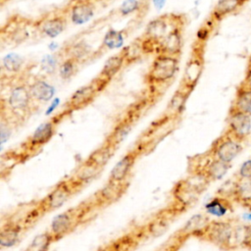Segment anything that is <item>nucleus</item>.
<instances>
[{
	"mask_svg": "<svg viewBox=\"0 0 251 251\" xmlns=\"http://www.w3.org/2000/svg\"><path fill=\"white\" fill-rule=\"evenodd\" d=\"M23 76L8 82L7 84L10 85L8 94L1 98V113L7 115L17 126L25 124V121L38 108L31 97L27 78Z\"/></svg>",
	"mask_w": 251,
	"mask_h": 251,
	"instance_id": "f257e3e1",
	"label": "nucleus"
},
{
	"mask_svg": "<svg viewBox=\"0 0 251 251\" xmlns=\"http://www.w3.org/2000/svg\"><path fill=\"white\" fill-rule=\"evenodd\" d=\"M237 227L231 221H213L194 237L212 243L222 249L237 247Z\"/></svg>",
	"mask_w": 251,
	"mask_h": 251,
	"instance_id": "f03ea898",
	"label": "nucleus"
},
{
	"mask_svg": "<svg viewBox=\"0 0 251 251\" xmlns=\"http://www.w3.org/2000/svg\"><path fill=\"white\" fill-rule=\"evenodd\" d=\"M90 204L89 202L81 203V205L66 210L54 218L49 230L56 241L74 231L84 221L86 215L90 212L92 206Z\"/></svg>",
	"mask_w": 251,
	"mask_h": 251,
	"instance_id": "7ed1b4c3",
	"label": "nucleus"
},
{
	"mask_svg": "<svg viewBox=\"0 0 251 251\" xmlns=\"http://www.w3.org/2000/svg\"><path fill=\"white\" fill-rule=\"evenodd\" d=\"M209 183L205 178L190 174V176L177 181L173 188L175 204L181 210L192 206L198 199L200 193Z\"/></svg>",
	"mask_w": 251,
	"mask_h": 251,
	"instance_id": "20e7f679",
	"label": "nucleus"
},
{
	"mask_svg": "<svg viewBox=\"0 0 251 251\" xmlns=\"http://www.w3.org/2000/svg\"><path fill=\"white\" fill-rule=\"evenodd\" d=\"M229 168L230 164L215 158L208 151L205 154L192 158L189 162L190 174L197 175L209 182L221 179Z\"/></svg>",
	"mask_w": 251,
	"mask_h": 251,
	"instance_id": "39448f33",
	"label": "nucleus"
},
{
	"mask_svg": "<svg viewBox=\"0 0 251 251\" xmlns=\"http://www.w3.org/2000/svg\"><path fill=\"white\" fill-rule=\"evenodd\" d=\"M177 69L178 57L167 54H157L147 72L145 80L148 85L151 86L167 83L175 76Z\"/></svg>",
	"mask_w": 251,
	"mask_h": 251,
	"instance_id": "423d86ee",
	"label": "nucleus"
},
{
	"mask_svg": "<svg viewBox=\"0 0 251 251\" xmlns=\"http://www.w3.org/2000/svg\"><path fill=\"white\" fill-rule=\"evenodd\" d=\"M83 184L76 180L74 176L66 181L60 182L45 198L37 205L41 216L50 213L62 207L75 193H76Z\"/></svg>",
	"mask_w": 251,
	"mask_h": 251,
	"instance_id": "0eeeda50",
	"label": "nucleus"
},
{
	"mask_svg": "<svg viewBox=\"0 0 251 251\" xmlns=\"http://www.w3.org/2000/svg\"><path fill=\"white\" fill-rule=\"evenodd\" d=\"M108 81L97 76L89 83L76 89L66 103L65 110L70 114L88 106L97 95L108 85Z\"/></svg>",
	"mask_w": 251,
	"mask_h": 251,
	"instance_id": "6e6552de",
	"label": "nucleus"
},
{
	"mask_svg": "<svg viewBox=\"0 0 251 251\" xmlns=\"http://www.w3.org/2000/svg\"><path fill=\"white\" fill-rule=\"evenodd\" d=\"M202 44V42L197 41V45L193 47L179 84V88L185 90L188 93H190L197 84L203 71L204 58Z\"/></svg>",
	"mask_w": 251,
	"mask_h": 251,
	"instance_id": "1a4fd4ad",
	"label": "nucleus"
},
{
	"mask_svg": "<svg viewBox=\"0 0 251 251\" xmlns=\"http://www.w3.org/2000/svg\"><path fill=\"white\" fill-rule=\"evenodd\" d=\"M242 151V144L226 130L212 144L208 152L215 158L230 164Z\"/></svg>",
	"mask_w": 251,
	"mask_h": 251,
	"instance_id": "9d476101",
	"label": "nucleus"
},
{
	"mask_svg": "<svg viewBox=\"0 0 251 251\" xmlns=\"http://www.w3.org/2000/svg\"><path fill=\"white\" fill-rule=\"evenodd\" d=\"M70 113L66 110L61 112L60 114L56 115L55 117L51 118L50 120L46 121L45 123L41 124L33 132L32 135L28 137L26 142L25 143V150L27 152H32L34 150L40 149L44 144H46L54 135L57 125L60 123L61 120Z\"/></svg>",
	"mask_w": 251,
	"mask_h": 251,
	"instance_id": "9b49d317",
	"label": "nucleus"
},
{
	"mask_svg": "<svg viewBox=\"0 0 251 251\" xmlns=\"http://www.w3.org/2000/svg\"><path fill=\"white\" fill-rule=\"evenodd\" d=\"M180 21H181L180 18L176 19V16H173V15H166V16L158 17V18L152 20L151 22H149V24L146 25L145 31L141 37L148 40L152 44H154L156 47V50H157V47H158L160 41L166 36V34L172 28L171 27L169 29L170 25H173ZM179 25H182V24H179Z\"/></svg>",
	"mask_w": 251,
	"mask_h": 251,
	"instance_id": "f8f14e48",
	"label": "nucleus"
},
{
	"mask_svg": "<svg viewBox=\"0 0 251 251\" xmlns=\"http://www.w3.org/2000/svg\"><path fill=\"white\" fill-rule=\"evenodd\" d=\"M226 131L239 142H244L251 132V115L229 108Z\"/></svg>",
	"mask_w": 251,
	"mask_h": 251,
	"instance_id": "ddd939ff",
	"label": "nucleus"
},
{
	"mask_svg": "<svg viewBox=\"0 0 251 251\" xmlns=\"http://www.w3.org/2000/svg\"><path fill=\"white\" fill-rule=\"evenodd\" d=\"M210 218L206 214H197L192 216L185 225L174 234V237L172 238V246L169 249H174L175 244H176L178 248L189 237H194L210 223Z\"/></svg>",
	"mask_w": 251,
	"mask_h": 251,
	"instance_id": "4468645a",
	"label": "nucleus"
},
{
	"mask_svg": "<svg viewBox=\"0 0 251 251\" xmlns=\"http://www.w3.org/2000/svg\"><path fill=\"white\" fill-rule=\"evenodd\" d=\"M127 188L126 181H113L108 180V182L99 189L95 195H93V203L97 208H103L111 205L118 201L126 192Z\"/></svg>",
	"mask_w": 251,
	"mask_h": 251,
	"instance_id": "2eb2a0df",
	"label": "nucleus"
},
{
	"mask_svg": "<svg viewBox=\"0 0 251 251\" xmlns=\"http://www.w3.org/2000/svg\"><path fill=\"white\" fill-rule=\"evenodd\" d=\"M183 25L173 26L166 36L160 41L156 53L179 57L182 48V27Z\"/></svg>",
	"mask_w": 251,
	"mask_h": 251,
	"instance_id": "dca6fc26",
	"label": "nucleus"
},
{
	"mask_svg": "<svg viewBox=\"0 0 251 251\" xmlns=\"http://www.w3.org/2000/svg\"><path fill=\"white\" fill-rule=\"evenodd\" d=\"M68 20L63 15H53L40 20L34 24V27L45 37L55 38L67 27Z\"/></svg>",
	"mask_w": 251,
	"mask_h": 251,
	"instance_id": "f3484780",
	"label": "nucleus"
},
{
	"mask_svg": "<svg viewBox=\"0 0 251 251\" xmlns=\"http://www.w3.org/2000/svg\"><path fill=\"white\" fill-rule=\"evenodd\" d=\"M139 155L140 151L137 148L134 150L132 149L128 151L126 155H124L123 158L112 169L111 174L109 176V180L118 182L126 181Z\"/></svg>",
	"mask_w": 251,
	"mask_h": 251,
	"instance_id": "a211bd4d",
	"label": "nucleus"
},
{
	"mask_svg": "<svg viewBox=\"0 0 251 251\" xmlns=\"http://www.w3.org/2000/svg\"><path fill=\"white\" fill-rule=\"evenodd\" d=\"M68 14L74 25H83L93 18L95 7L90 0H75L70 5Z\"/></svg>",
	"mask_w": 251,
	"mask_h": 251,
	"instance_id": "6ab92c4d",
	"label": "nucleus"
},
{
	"mask_svg": "<svg viewBox=\"0 0 251 251\" xmlns=\"http://www.w3.org/2000/svg\"><path fill=\"white\" fill-rule=\"evenodd\" d=\"M25 60L17 54H8L2 60L1 80L7 79V83L25 75Z\"/></svg>",
	"mask_w": 251,
	"mask_h": 251,
	"instance_id": "aec40b11",
	"label": "nucleus"
},
{
	"mask_svg": "<svg viewBox=\"0 0 251 251\" xmlns=\"http://www.w3.org/2000/svg\"><path fill=\"white\" fill-rule=\"evenodd\" d=\"M227 197L251 209V179L237 176L230 186Z\"/></svg>",
	"mask_w": 251,
	"mask_h": 251,
	"instance_id": "412c9836",
	"label": "nucleus"
},
{
	"mask_svg": "<svg viewBox=\"0 0 251 251\" xmlns=\"http://www.w3.org/2000/svg\"><path fill=\"white\" fill-rule=\"evenodd\" d=\"M26 226L25 223H21L20 221H7L2 223L0 230V245L1 248L11 247L16 244L24 231V226Z\"/></svg>",
	"mask_w": 251,
	"mask_h": 251,
	"instance_id": "4be33fe9",
	"label": "nucleus"
},
{
	"mask_svg": "<svg viewBox=\"0 0 251 251\" xmlns=\"http://www.w3.org/2000/svg\"><path fill=\"white\" fill-rule=\"evenodd\" d=\"M176 212L178 211L173 212V210H166L165 212L159 213V215H157L156 218L152 219L145 226H143L145 235L156 237L165 233L169 228V226Z\"/></svg>",
	"mask_w": 251,
	"mask_h": 251,
	"instance_id": "5701e85b",
	"label": "nucleus"
},
{
	"mask_svg": "<svg viewBox=\"0 0 251 251\" xmlns=\"http://www.w3.org/2000/svg\"><path fill=\"white\" fill-rule=\"evenodd\" d=\"M28 87L33 102L37 107L39 104H43L49 101L55 92L54 87L43 78H34L28 82Z\"/></svg>",
	"mask_w": 251,
	"mask_h": 251,
	"instance_id": "b1692460",
	"label": "nucleus"
},
{
	"mask_svg": "<svg viewBox=\"0 0 251 251\" xmlns=\"http://www.w3.org/2000/svg\"><path fill=\"white\" fill-rule=\"evenodd\" d=\"M230 109L251 115V84L241 81L236 89Z\"/></svg>",
	"mask_w": 251,
	"mask_h": 251,
	"instance_id": "393cba45",
	"label": "nucleus"
},
{
	"mask_svg": "<svg viewBox=\"0 0 251 251\" xmlns=\"http://www.w3.org/2000/svg\"><path fill=\"white\" fill-rule=\"evenodd\" d=\"M126 63V56L122 49L118 54H115L106 60L98 76L110 82L114 78V76L122 70Z\"/></svg>",
	"mask_w": 251,
	"mask_h": 251,
	"instance_id": "a878e982",
	"label": "nucleus"
},
{
	"mask_svg": "<svg viewBox=\"0 0 251 251\" xmlns=\"http://www.w3.org/2000/svg\"><path fill=\"white\" fill-rule=\"evenodd\" d=\"M117 147L118 146L114 145L110 141L105 140L103 145H101L99 148L93 151L86 161L92 164L93 166L97 167L98 169L102 170L114 155Z\"/></svg>",
	"mask_w": 251,
	"mask_h": 251,
	"instance_id": "bb28decb",
	"label": "nucleus"
},
{
	"mask_svg": "<svg viewBox=\"0 0 251 251\" xmlns=\"http://www.w3.org/2000/svg\"><path fill=\"white\" fill-rule=\"evenodd\" d=\"M205 210L208 214L223 217L226 213L232 211V202L231 199L225 195L215 196L205 205Z\"/></svg>",
	"mask_w": 251,
	"mask_h": 251,
	"instance_id": "cd10ccee",
	"label": "nucleus"
},
{
	"mask_svg": "<svg viewBox=\"0 0 251 251\" xmlns=\"http://www.w3.org/2000/svg\"><path fill=\"white\" fill-rule=\"evenodd\" d=\"M246 0H218L212 13L213 20L220 21L223 18L237 11Z\"/></svg>",
	"mask_w": 251,
	"mask_h": 251,
	"instance_id": "c85d7f7f",
	"label": "nucleus"
},
{
	"mask_svg": "<svg viewBox=\"0 0 251 251\" xmlns=\"http://www.w3.org/2000/svg\"><path fill=\"white\" fill-rule=\"evenodd\" d=\"M188 96H189L188 92H186L185 90H183L181 88H178L175 92V94L173 95L171 100L169 101V104L166 109V116L168 118H174V117L178 116L181 113V111L183 110L185 101Z\"/></svg>",
	"mask_w": 251,
	"mask_h": 251,
	"instance_id": "c756f323",
	"label": "nucleus"
},
{
	"mask_svg": "<svg viewBox=\"0 0 251 251\" xmlns=\"http://www.w3.org/2000/svg\"><path fill=\"white\" fill-rule=\"evenodd\" d=\"M125 31L124 30H117L114 28H110L106 34L104 35L102 44L98 50H103V52H106L108 50H113L120 48L125 41Z\"/></svg>",
	"mask_w": 251,
	"mask_h": 251,
	"instance_id": "7c9ffc66",
	"label": "nucleus"
},
{
	"mask_svg": "<svg viewBox=\"0 0 251 251\" xmlns=\"http://www.w3.org/2000/svg\"><path fill=\"white\" fill-rule=\"evenodd\" d=\"M80 61L75 57L68 56L59 64V75L62 79H71L78 71Z\"/></svg>",
	"mask_w": 251,
	"mask_h": 251,
	"instance_id": "2f4dec72",
	"label": "nucleus"
},
{
	"mask_svg": "<svg viewBox=\"0 0 251 251\" xmlns=\"http://www.w3.org/2000/svg\"><path fill=\"white\" fill-rule=\"evenodd\" d=\"M132 125V120H124L120 124H118L114 130L111 132V134L108 136L106 140L110 141L116 146H119V144L125 139V137L127 135L129 132L131 126Z\"/></svg>",
	"mask_w": 251,
	"mask_h": 251,
	"instance_id": "473e14b6",
	"label": "nucleus"
},
{
	"mask_svg": "<svg viewBox=\"0 0 251 251\" xmlns=\"http://www.w3.org/2000/svg\"><path fill=\"white\" fill-rule=\"evenodd\" d=\"M101 170L92 164L85 161L75 172L74 177L77 179L81 184L85 185L88 181H90L93 177H95Z\"/></svg>",
	"mask_w": 251,
	"mask_h": 251,
	"instance_id": "72a5a7b5",
	"label": "nucleus"
},
{
	"mask_svg": "<svg viewBox=\"0 0 251 251\" xmlns=\"http://www.w3.org/2000/svg\"><path fill=\"white\" fill-rule=\"evenodd\" d=\"M56 241L54 235L52 234V232L50 230L45 231L41 234L36 235L32 241L30 242V244L28 245V247L26 248L27 250H32V251H40V250H46L50 247V245Z\"/></svg>",
	"mask_w": 251,
	"mask_h": 251,
	"instance_id": "f704fd0d",
	"label": "nucleus"
},
{
	"mask_svg": "<svg viewBox=\"0 0 251 251\" xmlns=\"http://www.w3.org/2000/svg\"><path fill=\"white\" fill-rule=\"evenodd\" d=\"M123 51L125 53L126 61L127 64L135 62L144 54L142 44H141V38H137L134 41H132L129 45L125 47Z\"/></svg>",
	"mask_w": 251,
	"mask_h": 251,
	"instance_id": "c9c22d12",
	"label": "nucleus"
},
{
	"mask_svg": "<svg viewBox=\"0 0 251 251\" xmlns=\"http://www.w3.org/2000/svg\"><path fill=\"white\" fill-rule=\"evenodd\" d=\"M15 126L17 125L5 114L1 113V121H0V130H1V142L2 144L6 142L7 139L11 136Z\"/></svg>",
	"mask_w": 251,
	"mask_h": 251,
	"instance_id": "e433bc0d",
	"label": "nucleus"
},
{
	"mask_svg": "<svg viewBox=\"0 0 251 251\" xmlns=\"http://www.w3.org/2000/svg\"><path fill=\"white\" fill-rule=\"evenodd\" d=\"M143 6V0H125L119 8V14L121 16H128L141 10Z\"/></svg>",
	"mask_w": 251,
	"mask_h": 251,
	"instance_id": "4c0bfd02",
	"label": "nucleus"
},
{
	"mask_svg": "<svg viewBox=\"0 0 251 251\" xmlns=\"http://www.w3.org/2000/svg\"><path fill=\"white\" fill-rule=\"evenodd\" d=\"M69 56L75 57L77 60H81L83 57L87 55V46L86 44H83L81 42H77L76 44L73 45L70 49V53L68 54Z\"/></svg>",
	"mask_w": 251,
	"mask_h": 251,
	"instance_id": "58836bf2",
	"label": "nucleus"
},
{
	"mask_svg": "<svg viewBox=\"0 0 251 251\" xmlns=\"http://www.w3.org/2000/svg\"><path fill=\"white\" fill-rule=\"evenodd\" d=\"M57 62H58L57 55H48L42 61V68H43V70H45V72L51 73V72L55 71V69L58 65Z\"/></svg>",
	"mask_w": 251,
	"mask_h": 251,
	"instance_id": "ea45409f",
	"label": "nucleus"
},
{
	"mask_svg": "<svg viewBox=\"0 0 251 251\" xmlns=\"http://www.w3.org/2000/svg\"><path fill=\"white\" fill-rule=\"evenodd\" d=\"M237 176L242 177V178L251 179V159L242 163V165L240 166V168L237 172Z\"/></svg>",
	"mask_w": 251,
	"mask_h": 251,
	"instance_id": "a19ab883",
	"label": "nucleus"
},
{
	"mask_svg": "<svg viewBox=\"0 0 251 251\" xmlns=\"http://www.w3.org/2000/svg\"><path fill=\"white\" fill-rule=\"evenodd\" d=\"M209 34H210V28H209V26H207V25L201 26V27L198 29L197 34H196V36H197V41L203 43L204 41L207 40V38L209 37Z\"/></svg>",
	"mask_w": 251,
	"mask_h": 251,
	"instance_id": "79ce46f5",
	"label": "nucleus"
},
{
	"mask_svg": "<svg viewBox=\"0 0 251 251\" xmlns=\"http://www.w3.org/2000/svg\"><path fill=\"white\" fill-rule=\"evenodd\" d=\"M243 247L251 250V226H247Z\"/></svg>",
	"mask_w": 251,
	"mask_h": 251,
	"instance_id": "37998d69",
	"label": "nucleus"
},
{
	"mask_svg": "<svg viewBox=\"0 0 251 251\" xmlns=\"http://www.w3.org/2000/svg\"><path fill=\"white\" fill-rule=\"evenodd\" d=\"M243 81L251 84V56L249 57L248 63H247V68H246V74Z\"/></svg>",
	"mask_w": 251,
	"mask_h": 251,
	"instance_id": "c03bdc74",
	"label": "nucleus"
},
{
	"mask_svg": "<svg viewBox=\"0 0 251 251\" xmlns=\"http://www.w3.org/2000/svg\"><path fill=\"white\" fill-rule=\"evenodd\" d=\"M151 1L154 4L155 8L158 10H161L165 6V3H166V0H151Z\"/></svg>",
	"mask_w": 251,
	"mask_h": 251,
	"instance_id": "a18cd8bd",
	"label": "nucleus"
}]
</instances>
